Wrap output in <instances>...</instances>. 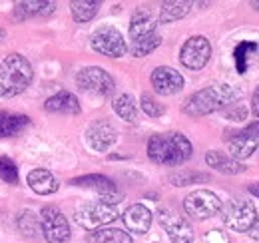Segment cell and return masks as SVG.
Returning a JSON list of instances; mask_svg holds the SVG:
<instances>
[{
	"label": "cell",
	"instance_id": "f35d334b",
	"mask_svg": "<svg viewBox=\"0 0 259 243\" xmlns=\"http://www.w3.org/2000/svg\"><path fill=\"white\" fill-rule=\"evenodd\" d=\"M251 6H253L255 10H259V0H253V2H251Z\"/></svg>",
	"mask_w": 259,
	"mask_h": 243
},
{
	"label": "cell",
	"instance_id": "ba28073f",
	"mask_svg": "<svg viewBox=\"0 0 259 243\" xmlns=\"http://www.w3.org/2000/svg\"><path fill=\"white\" fill-rule=\"evenodd\" d=\"M40 225H42V235L48 243L70 241V223L56 206H44L40 210Z\"/></svg>",
	"mask_w": 259,
	"mask_h": 243
},
{
	"label": "cell",
	"instance_id": "5bb4252c",
	"mask_svg": "<svg viewBox=\"0 0 259 243\" xmlns=\"http://www.w3.org/2000/svg\"><path fill=\"white\" fill-rule=\"evenodd\" d=\"M86 142L94 152H108L118 142V132L108 120H96L86 130Z\"/></svg>",
	"mask_w": 259,
	"mask_h": 243
},
{
	"label": "cell",
	"instance_id": "83f0119b",
	"mask_svg": "<svg viewBox=\"0 0 259 243\" xmlns=\"http://www.w3.org/2000/svg\"><path fill=\"white\" fill-rule=\"evenodd\" d=\"M209 174L197 172V170H178L169 176V183L176 187H186V185H194V183L209 182Z\"/></svg>",
	"mask_w": 259,
	"mask_h": 243
},
{
	"label": "cell",
	"instance_id": "836d02e7",
	"mask_svg": "<svg viewBox=\"0 0 259 243\" xmlns=\"http://www.w3.org/2000/svg\"><path fill=\"white\" fill-rule=\"evenodd\" d=\"M205 243H229L226 233H222L220 229H213L205 235Z\"/></svg>",
	"mask_w": 259,
	"mask_h": 243
},
{
	"label": "cell",
	"instance_id": "484cf974",
	"mask_svg": "<svg viewBox=\"0 0 259 243\" xmlns=\"http://www.w3.org/2000/svg\"><path fill=\"white\" fill-rule=\"evenodd\" d=\"M90 243H134L132 235L124 229L118 227H102L90 233L88 237Z\"/></svg>",
	"mask_w": 259,
	"mask_h": 243
},
{
	"label": "cell",
	"instance_id": "7402d4cb",
	"mask_svg": "<svg viewBox=\"0 0 259 243\" xmlns=\"http://www.w3.org/2000/svg\"><path fill=\"white\" fill-rule=\"evenodd\" d=\"M30 118L26 114L16 112H0V138H12L18 136L22 130H26Z\"/></svg>",
	"mask_w": 259,
	"mask_h": 243
},
{
	"label": "cell",
	"instance_id": "ffe728a7",
	"mask_svg": "<svg viewBox=\"0 0 259 243\" xmlns=\"http://www.w3.org/2000/svg\"><path fill=\"white\" fill-rule=\"evenodd\" d=\"M26 183L30 185V189H32L34 193H38V195H52L60 187V183L54 178V174L48 172V170H42V168L28 172Z\"/></svg>",
	"mask_w": 259,
	"mask_h": 243
},
{
	"label": "cell",
	"instance_id": "44dd1931",
	"mask_svg": "<svg viewBox=\"0 0 259 243\" xmlns=\"http://www.w3.org/2000/svg\"><path fill=\"white\" fill-rule=\"evenodd\" d=\"M56 10V2H46V0H30V2H16L14 6V16L18 20H26L34 16H48Z\"/></svg>",
	"mask_w": 259,
	"mask_h": 243
},
{
	"label": "cell",
	"instance_id": "7a4b0ae2",
	"mask_svg": "<svg viewBox=\"0 0 259 243\" xmlns=\"http://www.w3.org/2000/svg\"><path fill=\"white\" fill-rule=\"evenodd\" d=\"M192 142L180 132L154 134L148 140V157L160 166H182L192 157Z\"/></svg>",
	"mask_w": 259,
	"mask_h": 243
},
{
	"label": "cell",
	"instance_id": "e575fe53",
	"mask_svg": "<svg viewBox=\"0 0 259 243\" xmlns=\"http://www.w3.org/2000/svg\"><path fill=\"white\" fill-rule=\"evenodd\" d=\"M253 239H259V213H257V217H255V221H253V225H251V229L247 231Z\"/></svg>",
	"mask_w": 259,
	"mask_h": 243
},
{
	"label": "cell",
	"instance_id": "4dcf8cb0",
	"mask_svg": "<svg viewBox=\"0 0 259 243\" xmlns=\"http://www.w3.org/2000/svg\"><path fill=\"white\" fill-rule=\"evenodd\" d=\"M0 180L10 183V185L18 183V168H16V164H14L10 157H6V155H0Z\"/></svg>",
	"mask_w": 259,
	"mask_h": 243
},
{
	"label": "cell",
	"instance_id": "6da1fadb",
	"mask_svg": "<svg viewBox=\"0 0 259 243\" xmlns=\"http://www.w3.org/2000/svg\"><path fill=\"white\" fill-rule=\"evenodd\" d=\"M239 98H241V92L227 86V84L207 86V88L194 92L190 98H186L182 112L192 118H201V116H209L213 112L226 110L227 106H233L235 100H239Z\"/></svg>",
	"mask_w": 259,
	"mask_h": 243
},
{
	"label": "cell",
	"instance_id": "8fae6325",
	"mask_svg": "<svg viewBox=\"0 0 259 243\" xmlns=\"http://www.w3.org/2000/svg\"><path fill=\"white\" fill-rule=\"evenodd\" d=\"M90 44L98 54H104L110 58H122L128 52V44H126L122 32L114 26H100L92 34Z\"/></svg>",
	"mask_w": 259,
	"mask_h": 243
},
{
	"label": "cell",
	"instance_id": "9c48e42d",
	"mask_svg": "<svg viewBox=\"0 0 259 243\" xmlns=\"http://www.w3.org/2000/svg\"><path fill=\"white\" fill-rule=\"evenodd\" d=\"M158 221L171 243H194V227L182 213H178L171 208H160Z\"/></svg>",
	"mask_w": 259,
	"mask_h": 243
},
{
	"label": "cell",
	"instance_id": "52a82bcc",
	"mask_svg": "<svg viewBox=\"0 0 259 243\" xmlns=\"http://www.w3.org/2000/svg\"><path fill=\"white\" fill-rule=\"evenodd\" d=\"M224 204L218 193L209 189H195L184 197V210L195 219H209L222 212Z\"/></svg>",
	"mask_w": 259,
	"mask_h": 243
},
{
	"label": "cell",
	"instance_id": "4316f807",
	"mask_svg": "<svg viewBox=\"0 0 259 243\" xmlns=\"http://www.w3.org/2000/svg\"><path fill=\"white\" fill-rule=\"evenodd\" d=\"M255 50H257V44H255V42H249V40H243V42H239V44L235 46V50H233V62H235L237 74L243 76V74L247 72L249 60H251V56L255 54Z\"/></svg>",
	"mask_w": 259,
	"mask_h": 243
},
{
	"label": "cell",
	"instance_id": "ac0fdd59",
	"mask_svg": "<svg viewBox=\"0 0 259 243\" xmlns=\"http://www.w3.org/2000/svg\"><path fill=\"white\" fill-rule=\"evenodd\" d=\"M44 110L50 114H64V116H78L80 114V102L78 98L68 90H60L58 94L50 96L44 102Z\"/></svg>",
	"mask_w": 259,
	"mask_h": 243
},
{
	"label": "cell",
	"instance_id": "2e32d148",
	"mask_svg": "<svg viewBox=\"0 0 259 243\" xmlns=\"http://www.w3.org/2000/svg\"><path fill=\"white\" fill-rule=\"evenodd\" d=\"M158 32V22L148 8H138L130 20V42L152 36Z\"/></svg>",
	"mask_w": 259,
	"mask_h": 243
},
{
	"label": "cell",
	"instance_id": "8d00e7d4",
	"mask_svg": "<svg viewBox=\"0 0 259 243\" xmlns=\"http://www.w3.org/2000/svg\"><path fill=\"white\" fill-rule=\"evenodd\" d=\"M253 104H255V106H259V88L255 90V94H253Z\"/></svg>",
	"mask_w": 259,
	"mask_h": 243
},
{
	"label": "cell",
	"instance_id": "74e56055",
	"mask_svg": "<svg viewBox=\"0 0 259 243\" xmlns=\"http://www.w3.org/2000/svg\"><path fill=\"white\" fill-rule=\"evenodd\" d=\"M6 38V30L4 28H0V40H4Z\"/></svg>",
	"mask_w": 259,
	"mask_h": 243
},
{
	"label": "cell",
	"instance_id": "cb8c5ba5",
	"mask_svg": "<svg viewBox=\"0 0 259 243\" xmlns=\"http://www.w3.org/2000/svg\"><path fill=\"white\" fill-rule=\"evenodd\" d=\"M100 6H102L100 0H74V2H70V12L76 22L86 24L98 14Z\"/></svg>",
	"mask_w": 259,
	"mask_h": 243
},
{
	"label": "cell",
	"instance_id": "f546056e",
	"mask_svg": "<svg viewBox=\"0 0 259 243\" xmlns=\"http://www.w3.org/2000/svg\"><path fill=\"white\" fill-rule=\"evenodd\" d=\"M114 112L126 122H136L138 118V106H136V100L130 96V94H120L114 104H112Z\"/></svg>",
	"mask_w": 259,
	"mask_h": 243
},
{
	"label": "cell",
	"instance_id": "5b68a950",
	"mask_svg": "<svg viewBox=\"0 0 259 243\" xmlns=\"http://www.w3.org/2000/svg\"><path fill=\"white\" fill-rule=\"evenodd\" d=\"M222 217L226 227H229L231 231L247 233L257 217V210L251 199H233L222 208Z\"/></svg>",
	"mask_w": 259,
	"mask_h": 243
},
{
	"label": "cell",
	"instance_id": "7c38bea8",
	"mask_svg": "<svg viewBox=\"0 0 259 243\" xmlns=\"http://www.w3.org/2000/svg\"><path fill=\"white\" fill-rule=\"evenodd\" d=\"M227 148H229V155L237 161L251 157L253 152L259 148V120L251 122L249 126L239 130L233 138H229Z\"/></svg>",
	"mask_w": 259,
	"mask_h": 243
},
{
	"label": "cell",
	"instance_id": "f1b7e54d",
	"mask_svg": "<svg viewBox=\"0 0 259 243\" xmlns=\"http://www.w3.org/2000/svg\"><path fill=\"white\" fill-rule=\"evenodd\" d=\"M160 44H162V36L156 32V34H152V36H146V38H140V40L130 42L128 50L132 56H136V58H144V56L152 54Z\"/></svg>",
	"mask_w": 259,
	"mask_h": 243
},
{
	"label": "cell",
	"instance_id": "d4e9b609",
	"mask_svg": "<svg viewBox=\"0 0 259 243\" xmlns=\"http://www.w3.org/2000/svg\"><path fill=\"white\" fill-rule=\"evenodd\" d=\"M16 225L20 229V233L28 239H38L42 235V225H40V217L30 210H22L16 217Z\"/></svg>",
	"mask_w": 259,
	"mask_h": 243
},
{
	"label": "cell",
	"instance_id": "3957f363",
	"mask_svg": "<svg viewBox=\"0 0 259 243\" xmlns=\"http://www.w3.org/2000/svg\"><path fill=\"white\" fill-rule=\"evenodd\" d=\"M32 64L22 54H10L0 62V98H14L30 86Z\"/></svg>",
	"mask_w": 259,
	"mask_h": 243
},
{
	"label": "cell",
	"instance_id": "d6a6232c",
	"mask_svg": "<svg viewBox=\"0 0 259 243\" xmlns=\"http://www.w3.org/2000/svg\"><path fill=\"white\" fill-rule=\"evenodd\" d=\"M226 118L227 120H235V122H241L247 118V108L243 104H233L231 108H227L226 112Z\"/></svg>",
	"mask_w": 259,
	"mask_h": 243
},
{
	"label": "cell",
	"instance_id": "e0dca14e",
	"mask_svg": "<svg viewBox=\"0 0 259 243\" xmlns=\"http://www.w3.org/2000/svg\"><path fill=\"white\" fill-rule=\"evenodd\" d=\"M122 219H124V225L128 227L130 231H134V233H138V235H144V233L150 231L154 217H152V212H150L146 206L134 204V206H130L128 210L124 212Z\"/></svg>",
	"mask_w": 259,
	"mask_h": 243
},
{
	"label": "cell",
	"instance_id": "1f68e13d",
	"mask_svg": "<svg viewBox=\"0 0 259 243\" xmlns=\"http://www.w3.org/2000/svg\"><path fill=\"white\" fill-rule=\"evenodd\" d=\"M140 106H142V110H144L150 118H160L163 112H165L163 104H160V102H158L154 96H150V94H142Z\"/></svg>",
	"mask_w": 259,
	"mask_h": 243
},
{
	"label": "cell",
	"instance_id": "8992f818",
	"mask_svg": "<svg viewBox=\"0 0 259 243\" xmlns=\"http://www.w3.org/2000/svg\"><path fill=\"white\" fill-rule=\"evenodd\" d=\"M76 84H78L80 90L96 94V96H102V98L112 96L114 88H116V82H114L112 74L106 72L100 66H86V68H82L76 74Z\"/></svg>",
	"mask_w": 259,
	"mask_h": 243
},
{
	"label": "cell",
	"instance_id": "603a6c76",
	"mask_svg": "<svg viewBox=\"0 0 259 243\" xmlns=\"http://www.w3.org/2000/svg\"><path fill=\"white\" fill-rule=\"evenodd\" d=\"M192 10V2L188 0H169V2H162L160 8V22L162 24H169L176 20H182L184 16H188Z\"/></svg>",
	"mask_w": 259,
	"mask_h": 243
},
{
	"label": "cell",
	"instance_id": "d590c367",
	"mask_svg": "<svg viewBox=\"0 0 259 243\" xmlns=\"http://www.w3.org/2000/svg\"><path fill=\"white\" fill-rule=\"evenodd\" d=\"M249 193H251V195H255V197H259V182L249 185Z\"/></svg>",
	"mask_w": 259,
	"mask_h": 243
},
{
	"label": "cell",
	"instance_id": "30bf717a",
	"mask_svg": "<svg viewBox=\"0 0 259 243\" xmlns=\"http://www.w3.org/2000/svg\"><path fill=\"white\" fill-rule=\"evenodd\" d=\"M70 183L76 185V187H86V189L96 191L98 201L108 204V206H116V204H120L124 199V193L118 189L114 180H110L108 176H102V174L80 176V178H74Z\"/></svg>",
	"mask_w": 259,
	"mask_h": 243
},
{
	"label": "cell",
	"instance_id": "9a60e30c",
	"mask_svg": "<svg viewBox=\"0 0 259 243\" xmlns=\"http://www.w3.org/2000/svg\"><path fill=\"white\" fill-rule=\"evenodd\" d=\"M150 80H152V88L160 96H174L184 88V76L176 68H169V66L154 68Z\"/></svg>",
	"mask_w": 259,
	"mask_h": 243
},
{
	"label": "cell",
	"instance_id": "d6986e66",
	"mask_svg": "<svg viewBox=\"0 0 259 243\" xmlns=\"http://www.w3.org/2000/svg\"><path fill=\"white\" fill-rule=\"evenodd\" d=\"M205 164L209 168H213L215 172L226 174V176H237V174H243L247 170V166L243 161H237L231 155L220 152V150H209L205 153Z\"/></svg>",
	"mask_w": 259,
	"mask_h": 243
},
{
	"label": "cell",
	"instance_id": "4fadbf2b",
	"mask_svg": "<svg viewBox=\"0 0 259 243\" xmlns=\"http://www.w3.org/2000/svg\"><path fill=\"white\" fill-rule=\"evenodd\" d=\"M211 58V44L205 36H192L184 42L180 50V62L188 70H201Z\"/></svg>",
	"mask_w": 259,
	"mask_h": 243
},
{
	"label": "cell",
	"instance_id": "277c9868",
	"mask_svg": "<svg viewBox=\"0 0 259 243\" xmlns=\"http://www.w3.org/2000/svg\"><path fill=\"white\" fill-rule=\"evenodd\" d=\"M118 215L120 213L116 210V206H108V204H102V201H88V204H82L80 208H76L74 221L82 229L96 231V229L106 227L108 223L116 221Z\"/></svg>",
	"mask_w": 259,
	"mask_h": 243
}]
</instances>
